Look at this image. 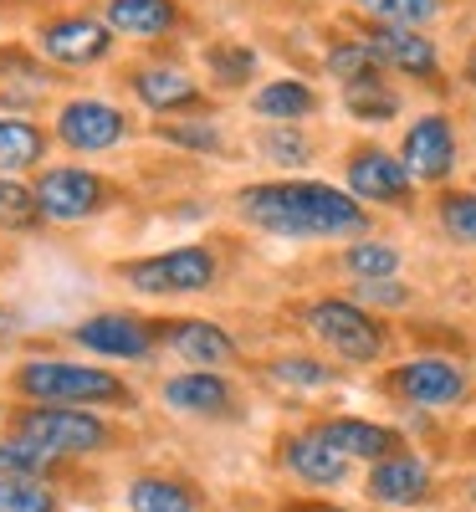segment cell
Returning a JSON list of instances; mask_svg holds the SVG:
<instances>
[{
  "instance_id": "obj_34",
  "label": "cell",
  "mask_w": 476,
  "mask_h": 512,
  "mask_svg": "<svg viewBox=\"0 0 476 512\" xmlns=\"http://www.w3.org/2000/svg\"><path fill=\"white\" fill-rule=\"evenodd\" d=\"M262 149L277 164H302V159H308V139L292 134V128H272V134H262Z\"/></svg>"
},
{
  "instance_id": "obj_16",
  "label": "cell",
  "mask_w": 476,
  "mask_h": 512,
  "mask_svg": "<svg viewBox=\"0 0 476 512\" xmlns=\"http://www.w3.org/2000/svg\"><path fill=\"white\" fill-rule=\"evenodd\" d=\"M134 93L154 113H175V108H195L200 103V82L190 72H180V67H139L134 72Z\"/></svg>"
},
{
  "instance_id": "obj_29",
  "label": "cell",
  "mask_w": 476,
  "mask_h": 512,
  "mask_svg": "<svg viewBox=\"0 0 476 512\" xmlns=\"http://www.w3.org/2000/svg\"><path fill=\"white\" fill-rule=\"evenodd\" d=\"M328 72L338 77V82H369V77H379V57L364 47V41H343V47H333L328 52Z\"/></svg>"
},
{
  "instance_id": "obj_27",
  "label": "cell",
  "mask_w": 476,
  "mask_h": 512,
  "mask_svg": "<svg viewBox=\"0 0 476 512\" xmlns=\"http://www.w3.org/2000/svg\"><path fill=\"white\" fill-rule=\"evenodd\" d=\"M41 216H47V210H41L36 190H26L16 180H0V226L6 231H31Z\"/></svg>"
},
{
  "instance_id": "obj_10",
  "label": "cell",
  "mask_w": 476,
  "mask_h": 512,
  "mask_svg": "<svg viewBox=\"0 0 476 512\" xmlns=\"http://www.w3.org/2000/svg\"><path fill=\"white\" fill-rule=\"evenodd\" d=\"M349 190H354V200L405 205L410 200V169H405V159L384 154V149H359L349 159Z\"/></svg>"
},
{
  "instance_id": "obj_9",
  "label": "cell",
  "mask_w": 476,
  "mask_h": 512,
  "mask_svg": "<svg viewBox=\"0 0 476 512\" xmlns=\"http://www.w3.org/2000/svg\"><path fill=\"white\" fill-rule=\"evenodd\" d=\"M57 139L67 149H82V154H98V149H113L123 139V113L98 103V98H77L57 113Z\"/></svg>"
},
{
  "instance_id": "obj_17",
  "label": "cell",
  "mask_w": 476,
  "mask_h": 512,
  "mask_svg": "<svg viewBox=\"0 0 476 512\" xmlns=\"http://www.w3.org/2000/svg\"><path fill=\"white\" fill-rule=\"evenodd\" d=\"M164 400L185 415H226L231 410V384L210 369H190V374L164 384Z\"/></svg>"
},
{
  "instance_id": "obj_35",
  "label": "cell",
  "mask_w": 476,
  "mask_h": 512,
  "mask_svg": "<svg viewBox=\"0 0 476 512\" xmlns=\"http://www.w3.org/2000/svg\"><path fill=\"white\" fill-rule=\"evenodd\" d=\"M169 144H185V149H221V134L210 123H169L164 128Z\"/></svg>"
},
{
  "instance_id": "obj_33",
  "label": "cell",
  "mask_w": 476,
  "mask_h": 512,
  "mask_svg": "<svg viewBox=\"0 0 476 512\" xmlns=\"http://www.w3.org/2000/svg\"><path fill=\"white\" fill-rule=\"evenodd\" d=\"M267 374H272L277 384H297V390H302V384H328V379H333V374H328L323 364H313V359H302V354L272 359V364H267Z\"/></svg>"
},
{
  "instance_id": "obj_24",
  "label": "cell",
  "mask_w": 476,
  "mask_h": 512,
  "mask_svg": "<svg viewBox=\"0 0 476 512\" xmlns=\"http://www.w3.org/2000/svg\"><path fill=\"white\" fill-rule=\"evenodd\" d=\"M62 456L57 451H47L41 441H31V436H6L0 441V477H41L47 466H57Z\"/></svg>"
},
{
  "instance_id": "obj_12",
  "label": "cell",
  "mask_w": 476,
  "mask_h": 512,
  "mask_svg": "<svg viewBox=\"0 0 476 512\" xmlns=\"http://www.w3.org/2000/svg\"><path fill=\"white\" fill-rule=\"evenodd\" d=\"M72 338L82 349L108 354V359H149L154 354V333L139 318H128V313H98L88 323H77Z\"/></svg>"
},
{
  "instance_id": "obj_8",
  "label": "cell",
  "mask_w": 476,
  "mask_h": 512,
  "mask_svg": "<svg viewBox=\"0 0 476 512\" xmlns=\"http://www.w3.org/2000/svg\"><path fill=\"white\" fill-rule=\"evenodd\" d=\"M389 384L410 400V405H425V410H441V405H456L466 395V374L446 359H410L389 374Z\"/></svg>"
},
{
  "instance_id": "obj_6",
  "label": "cell",
  "mask_w": 476,
  "mask_h": 512,
  "mask_svg": "<svg viewBox=\"0 0 476 512\" xmlns=\"http://www.w3.org/2000/svg\"><path fill=\"white\" fill-rule=\"evenodd\" d=\"M36 200L52 221H88L93 210H103L113 200V185L82 164H62V169H47L36 180Z\"/></svg>"
},
{
  "instance_id": "obj_28",
  "label": "cell",
  "mask_w": 476,
  "mask_h": 512,
  "mask_svg": "<svg viewBox=\"0 0 476 512\" xmlns=\"http://www.w3.org/2000/svg\"><path fill=\"white\" fill-rule=\"evenodd\" d=\"M0 512H57V497L36 477H0Z\"/></svg>"
},
{
  "instance_id": "obj_20",
  "label": "cell",
  "mask_w": 476,
  "mask_h": 512,
  "mask_svg": "<svg viewBox=\"0 0 476 512\" xmlns=\"http://www.w3.org/2000/svg\"><path fill=\"white\" fill-rule=\"evenodd\" d=\"M113 31L123 36H164V31H175L180 11H175V0H108V16H103Z\"/></svg>"
},
{
  "instance_id": "obj_1",
  "label": "cell",
  "mask_w": 476,
  "mask_h": 512,
  "mask_svg": "<svg viewBox=\"0 0 476 512\" xmlns=\"http://www.w3.org/2000/svg\"><path fill=\"white\" fill-rule=\"evenodd\" d=\"M241 216L272 236L313 241V236H359L369 231V210L354 195H338L318 180H282L241 190Z\"/></svg>"
},
{
  "instance_id": "obj_23",
  "label": "cell",
  "mask_w": 476,
  "mask_h": 512,
  "mask_svg": "<svg viewBox=\"0 0 476 512\" xmlns=\"http://www.w3.org/2000/svg\"><path fill=\"white\" fill-rule=\"evenodd\" d=\"M128 507L134 512H195V492L175 477H139L128 487Z\"/></svg>"
},
{
  "instance_id": "obj_30",
  "label": "cell",
  "mask_w": 476,
  "mask_h": 512,
  "mask_svg": "<svg viewBox=\"0 0 476 512\" xmlns=\"http://www.w3.org/2000/svg\"><path fill=\"white\" fill-rule=\"evenodd\" d=\"M205 62H210V72H215V82H221V88H241V82L256 72L251 47H231V41H215V47L205 52Z\"/></svg>"
},
{
  "instance_id": "obj_3",
  "label": "cell",
  "mask_w": 476,
  "mask_h": 512,
  "mask_svg": "<svg viewBox=\"0 0 476 512\" xmlns=\"http://www.w3.org/2000/svg\"><path fill=\"white\" fill-rule=\"evenodd\" d=\"M308 328L349 364H374L384 354L379 318H369L359 303H343V297H323V303H313L308 308Z\"/></svg>"
},
{
  "instance_id": "obj_5",
  "label": "cell",
  "mask_w": 476,
  "mask_h": 512,
  "mask_svg": "<svg viewBox=\"0 0 476 512\" xmlns=\"http://www.w3.org/2000/svg\"><path fill=\"white\" fill-rule=\"evenodd\" d=\"M123 282L144 297H180V292H205L215 282V256L205 246H175L164 256H144V262L123 267Z\"/></svg>"
},
{
  "instance_id": "obj_19",
  "label": "cell",
  "mask_w": 476,
  "mask_h": 512,
  "mask_svg": "<svg viewBox=\"0 0 476 512\" xmlns=\"http://www.w3.org/2000/svg\"><path fill=\"white\" fill-rule=\"evenodd\" d=\"M369 492L379 497V502H415V497H425L430 492V472H425V461H415V456H384V461H374V472H369Z\"/></svg>"
},
{
  "instance_id": "obj_21",
  "label": "cell",
  "mask_w": 476,
  "mask_h": 512,
  "mask_svg": "<svg viewBox=\"0 0 476 512\" xmlns=\"http://www.w3.org/2000/svg\"><path fill=\"white\" fill-rule=\"evenodd\" d=\"M47 154V134L26 118H0V180H11L16 169H31Z\"/></svg>"
},
{
  "instance_id": "obj_22",
  "label": "cell",
  "mask_w": 476,
  "mask_h": 512,
  "mask_svg": "<svg viewBox=\"0 0 476 512\" xmlns=\"http://www.w3.org/2000/svg\"><path fill=\"white\" fill-rule=\"evenodd\" d=\"M313 108H318L313 88H308V82H297V77L267 82V88L256 93V113L272 118V123H297V118H308Z\"/></svg>"
},
{
  "instance_id": "obj_31",
  "label": "cell",
  "mask_w": 476,
  "mask_h": 512,
  "mask_svg": "<svg viewBox=\"0 0 476 512\" xmlns=\"http://www.w3.org/2000/svg\"><path fill=\"white\" fill-rule=\"evenodd\" d=\"M441 226H446L456 241L476 246V195H461V190L441 195Z\"/></svg>"
},
{
  "instance_id": "obj_2",
  "label": "cell",
  "mask_w": 476,
  "mask_h": 512,
  "mask_svg": "<svg viewBox=\"0 0 476 512\" xmlns=\"http://www.w3.org/2000/svg\"><path fill=\"white\" fill-rule=\"evenodd\" d=\"M16 390L36 405H67V410H88V405H134V390L93 364H67V359H31L16 369Z\"/></svg>"
},
{
  "instance_id": "obj_37",
  "label": "cell",
  "mask_w": 476,
  "mask_h": 512,
  "mask_svg": "<svg viewBox=\"0 0 476 512\" xmlns=\"http://www.w3.org/2000/svg\"><path fill=\"white\" fill-rule=\"evenodd\" d=\"M292 512H338V507H292Z\"/></svg>"
},
{
  "instance_id": "obj_26",
  "label": "cell",
  "mask_w": 476,
  "mask_h": 512,
  "mask_svg": "<svg viewBox=\"0 0 476 512\" xmlns=\"http://www.w3.org/2000/svg\"><path fill=\"white\" fill-rule=\"evenodd\" d=\"M343 267H349L359 282H384V277H395V272H400V251H395V246H384V241H359V246H349Z\"/></svg>"
},
{
  "instance_id": "obj_4",
  "label": "cell",
  "mask_w": 476,
  "mask_h": 512,
  "mask_svg": "<svg viewBox=\"0 0 476 512\" xmlns=\"http://www.w3.org/2000/svg\"><path fill=\"white\" fill-rule=\"evenodd\" d=\"M21 436L41 441L57 456H88V451H103L113 446V431L108 420H98L93 410H67V405H31L16 425Z\"/></svg>"
},
{
  "instance_id": "obj_11",
  "label": "cell",
  "mask_w": 476,
  "mask_h": 512,
  "mask_svg": "<svg viewBox=\"0 0 476 512\" xmlns=\"http://www.w3.org/2000/svg\"><path fill=\"white\" fill-rule=\"evenodd\" d=\"M405 169H410V180H441L451 175V164H456V134H451V118L441 113H425L420 123H410V134H405Z\"/></svg>"
},
{
  "instance_id": "obj_25",
  "label": "cell",
  "mask_w": 476,
  "mask_h": 512,
  "mask_svg": "<svg viewBox=\"0 0 476 512\" xmlns=\"http://www.w3.org/2000/svg\"><path fill=\"white\" fill-rule=\"evenodd\" d=\"M359 11H369L379 26H425L441 16V0H359Z\"/></svg>"
},
{
  "instance_id": "obj_14",
  "label": "cell",
  "mask_w": 476,
  "mask_h": 512,
  "mask_svg": "<svg viewBox=\"0 0 476 512\" xmlns=\"http://www.w3.org/2000/svg\"><path fill=\"white\" fill-rule=\"evenodd\" d=\"M364 47L384 62V67H400V72H415V77H430L436 72V47L410 31V26H379L364 36Z\"/></svg>"
},
{
  "instance_id": "obj_7",
  "label": "cell",
  "mask_w": 476,
  "mask_h": 512,
  "mask_svg": "<svg viewBox=\"0 0 476 512\" xmlns=\"http://www.w3.org/2000/svg\"><path fill=\"white\" fill-rule=\"evenodd\" d=\"M41 52L52 62H67V67H88V62H103L108 47H113V26L108 21H93V16H62V21H47L41 26Z\"/></svg>"
},
{
  "instance_id": "obj_38",
  "label": "cell",
  "mask_w": 476,
  "mask_h": 512,
  "mask_svg": "<svg viewBox=\"0 0 476 512\" xmlns=\"http://www.w3.org/2000/svg\"><path fill=\"white\" fill-rule=\"evenodd\" d=\"M466 77H471V88H476V57H471V67H466Z\"/></svg>"
},
{
  "instance_id": "obj_36",
  "label": "cell",
  "mask_w": 476,
  "mask_h": 512,
  "mask_svg": "<svg viewBox=\"0 0 476 512\" xmlns=\"http://www.w3.org/2000/svg\"><path fill=\"white\" fill-rule=\"evenodd\" d=\"M405 287L395 277H384V282H359V303H379V308H400L405 303Z\"/></svg>"
},
{
  "instance_id": "obj_15",
  "label": "cell",
  "mask_w": 476,
  "mask_h": 512,
  "mask_svg": "<svg viewBox=\"0 0 476 512\" xmlns=\"http://www.w3.org/2000/svg\"><path fill=\"white\" fill-rule=\"evenodd\" d=\"M169 344H175V354L195 369H221L236 359V344H231V333L226 328H215L205 318H190V323H175L169 328Z\"/></svg>"
},
{
  "instance_id": "obj_18",
  "label": "cell",
  "mask_w": 476,
  "mask_h": 512,
  "mask_svg": "<svg viewBox=\"0 0 476 512\" xmlns=\"http://www.w3.org/2000/svg\"><path fill=\"white\" fill-rule=\"evenodd\" d=\"M318 436H323V441H333L343 456H364V461H384V456H395V446H400V436L389 431V425L354 420V415H338V420H328Z\"/></svg>"
},
{
  "instance_id": "obj_13",
  "label": "cell",
  "mask_w": 476,
  "mask_h": 512,
  "mask_svg": "<svg viewBox=\"0 0 476 512\" xmlns=\"http://www.w3.org/2000/svg\"><path fill=\"white\" fill-rule=\"evenodd\" d=\"M282 461H287V472H297L302 482H313V487H338L343 477H349V456H343L333 441H323L318 431L313 436H292Z\"/></svg>"
},
{
  "instance_id": "obj_32",
  "label": "cell",
  "mask_w": 476,
  "mask_h": 512,
  "mask_svg": "<svg viewBox=\"0 0 476 512\" xmlns=\"http://www.w3.org/2000/svg\"><path fill=\"white\" fill-rule=\"evenodd\" d=\"M349 108H354V118H374V123H384V118H395V93H384L379 88V77H369V82H354L349 88Z\"/></svg>"
}]
</instances>
